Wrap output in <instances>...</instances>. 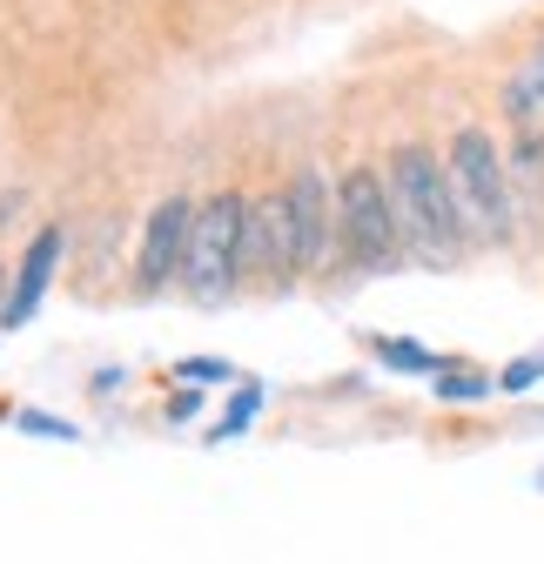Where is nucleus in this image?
<instances>
[{"label": "nucleus", "mask_w": 544, "mask_h": 564, "mask_svg": "<svg viewBox=\"0 0 544 564\" xmlns=\"http://www.w3.org/2000/svg\"><path fill=\"white\" fill-rule=\"evenodd\" d=\"M383 188H390V208H396V236L403 249H417L431 262H450L464 249V216H457V195H450V175L444 162L424 149V141H403L383 169Z\"/></svg>", "instance_id": "obj_1"}, {"label": "nucleus", "mask_w": 544, "mask_h": 564, "mask_svg": "<svg viewBox=\"0 0 544 564\" xmlns=\"http://www.w3.org/2000/svg\"><path fill=\"white\" fill-rule=\"evenodd\" d=\"M336 236L344 249L363 262V269H390L403 236H396V208H390V188L377 169H350L336 182Z\"/></svg>", "instance_id": "obj_4"}, {"label": "nucleus", "mask_w": 544, "mask_h": 564, "mask_svg": "<svg viewBox=\"0 0 544 564\" xmlns=\"http://www.w3.org/2000/svg\"><path fill=\"white\" fill-rule=\"evenodd\" d=\"M182 370H188L195 383H222V377H229V364H216V357H195V364H182Z\"/></svg>", "instance_id": "obj_10"}, {"label": "nucleus", "mask_w": 544, "mask_h": 564, "mask_svg": "<svg viewBox=\"0 0 544 564\" xmlns=\"http://www.w3.org/2000/svg\"><path fill=\"white\" fill-rule=\"evenodd\" d=\"M255 403H262V390H242V397L229 403V416H222V437H229V431H249V416H255Z\"/></svg>", "instance_id": "obj_9"}, {"label": "nucleus", "mask_w": 544, "mask_h": 564, "mask_svg": "<svg viewBox=\"0 0 544 564\" xmlns=\"http://www.w3.org/2000/svg\"><path fill=\"white\" fill-rule=\"evenodd\" d=\"M283 202H290V242H296V269H316V262L329 256V242H336V188H329V175H323L316 162H303V169L290 175Z\"/></svg>", "instance_id": "obj_5"}, {"label": "nucleus", "mask_w": 544, "mask_h": 564, "mask_svg": "<svg viewBox=\"0 0 544 564\" xmlns=\"http://www.w3.org/2000/svg\"><path fill=\"white\" fill-rule=\"evenodd\" d=\"M544 377V364H511V377H504V390H524V383H537Z\"/></svg>", "instance_id": "obj_11"}, {"label": "nucleus", "mask_w": 544, "mask_h": 564, "mask_svg": "<svg viewBox=\"0 0 544 564\" xmlns=\"http://www.w3.org/2000/svg\"><path fill=\"white\" fill-rule=\"evenodd\" d=\"M188 229H195V202H188V195H168V202H155L149 236H142V262H134V282H142V290H168V282L182 275Z\"/></svg>", "instance_id": "obj_6"}, {"label": "nucleus", "mask_w": 544, "mask_h": 564, "mask_svg": "<svg viewBox=\"0 0 544 564\" xmlns=\"http://www.w3.org/2000/svg\"><path fill=\"white\" fill-rule=\"evenodd\" d=\"M504 115H511L518 128H537V115H544V47L504 82Z\"/></svg>", "instance_id": "obj_8"}, {"label": "nucleus", "mask_w": 544, "mask_h": 564, "mask_svg": "<svg viewBox=\"0 0 544 564\" xmlns=\"http://www.w3.org/2000/svg\"><path fill=\"white\" fill-rule=\"evenodd\" d=\"M450 195H457V216L470 236H491L504 242L511 223H518V208H511V175H504V155H498V141L485 128H457L450 134Z\"/></svg>", "instance_id": "obj_2"}, {"label": "nucleus", "mask_w": 544, "mask_h": 564, "mask_svg": "<svg viewBox=\"0 0 544 564\" xmlns=\"http://www.w3.org/2000/svg\"><path fill=\"white\" fill-rule=\"evenodd\" d=\"M242 229H249V202L242 195H209L195 208L188 229V256H182V282L202 303H229L242 290Z\"/></svg>", "instance_id": "obj_3"}, {"label": "nucleus", "mask_w": 544, "mask_h": 564, "mask_svg": "<svg viewBox=\"0 0 544 564\" xmlns=\"http://www.w3.org/2000/svg\"><path fill=\"white\" fill-rule=\"evenodd\" d=\"M61 229H41L34 236V249L21 256V275H14V290H8V303H0V323H8V329H21L34 310H41V290H47V282H54V256H61Z\"/></svg>", "instance_id": "obj_7"}]
</instances>
